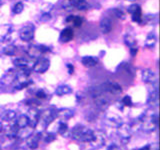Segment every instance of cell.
I'll use <instances>...</instances> for the list:
<instances>
[{"label":"cell","mask_w":160,"mask_h":150,"mask_svg":"<svg viewBox=\"0 0 160 150\" xmlns=\"http://www.w3.org/2000/svg\"><path fill=\"white\" fill-rule=\"evenodd\" d=\"M71 92H72V88L66 84L59 85V86L55 89V94L58 95V96H64V95L70 94Z\"/></svg>","instance_id":"5bb4252c"},{"label":"cell","mask_w":160,"mask_h":150,"mask_svg":"<svg viewBox=\"0 0 160 150\" xmlns=\"http://www.w3.org/2000/svg\"><path fill=\"white\" fill-rule=\"evenodd\" d=\"M0 150H1V146H0Z\"/></svg>","instance_id":"60d3db41"},{"label":"cell","mask_w":160,"mask_h":150,"mask_svg":"<svg viewBox=\"0 0 160 150\" xmlns=\"http://www.w3.org/2000/svg\"><path fill=\"white\" fill-rule=\"evenodd\" d=\"M156 42H157V37L155 36V34L150 33L146 37V40H145V47L153 48L155 46V44H156Z\"/></svg>","instance_id":"ffe728a7"},{"label":"cell","mask_w":160,"mask_h":150,"mask_svg":"<svg viewBox=\"0 0 160 150\" xmlns=\"http://www.w3.org/2000/svg\"><path fill=\"white\" fill-rule=\"evenodd\" d=\"M132 15V20L134 22H138V23H141V20H142V13H141V8L138 9L137 11H135L134 13L131 14Z\"/></svg>","instance_id":"d4e9b609"},{"label":"cell","mask_w":160,"mask_h":150,"mask_svg":"<svg viewBox=\"0 0 160 150\" xmlns=\"http://www.w3.org/2000/svg\"><path fill=\"white\" fill-rule=\"evenodd\" d=\"M15 118H16V113H15V111H13V110H7V111H5L2 115V119L6 122L12 121Z\"/></svg>","instance_id":"7402d4cb"},{"label":"cell","mask_w":160,"mask_h":150,"mask_svg":"<svg viewBox=\"0 0 160 150\" xmlns=\"http://www.w3.org/2000/svg\"><path fill=\"white\" fill-rule=\"evenodd\" d=\"M55 139H56V135L53 133H48L46 136L44 137V141L46 143H50V142H53Z\"/></svg>","instance_id":"d6a6232c"},{"label":"cell","mask_w":160,"mask_h":150,"mask_svg":"<svg viewBox=\"0 0 160 150\" xmlns=\"http://www.w3.org/2000/svg\"><path fill=\"white\" fill-rule=\"evenodd\" d=\"M121 103L124 105V106H127V107H131L133 105L132 99H131V97L129 96V95H125V96L121 100Z\"/></svg>","instance_id":"f1b7e54d"},{"label":"cell","mask_w":160,"mask_h":150,"mask_svg":"<svg viewBox=\"0 0 160 150\" xmlns=\"http://www.w3.org/2000/svg\"><path fill=\"white\" fill-rule=\"evenodd\" d=\"M75 27H80L83 23V18H81L80 16H73V19L71 21Z\"/></svg>","instance_id":"4dcf8cb0"},{"label":"cell","mask_w":160,"mask_h":150,"mask_svg":"<svg viewBox=\"0 0 160 150\" xmlns=\"http://www.w3.org/2000/svg\"><path fill=\"white\" fill-rule=\"evenodd\" d=\"M119 135H120V137H121V139L123 140V141H125V142L128 141V140L130 139V137H131L129 127L127 126L126 124L122 125L121 128L119 129Z\"/></svg>","instance_id":"ac0fdd59"},{"label":"cell","mask_w":160,"mask_h":150,"mask_svg":"<svg viewBox=\"0 0 160 150\" xmlns=\"http://www.w3.org/2000/svg\"><path fill=\"white\" fill-rule=\"evenodd\" d=\"M74 115V111L71 109H62V110H59V111L57 112V116H60L61 118H64V119H69L71 118L72 116Z\"/></svg>","instance_id":"44dd1931"},{"label":"cell","mask_w":160,"mask_h":150,"mask_svg":"<svg viewBox=\"0 0 160 150\" xmlns=\"http://www.w3.org/2000/svg\"><path fill=\"white\" fill-rule=\"evenodd\" d=\"M4 130V127H3V124H2V122H0V133H1L2 131Z\"/></svg>","instance_id":"f35d334b"},{"label":"cell","mask_w":160,"mask_h":150,"mask_svg":"<svg viewBox=\"0 0 160 150\" xmlns=\"http://www.w3.org/2000/svg\"><path fill=\"white\" fill-rule=\"evenodd\" d=\"M47 51H49V48L46 46H43V45H40V46H37V45H29L26 49V53L31 58H35V59L40 58L42 54L46 53Z\"/></svg>","instance_id":"277c9868"},{"label":"cell","mask_w":160,"mask_h":150,"mask_svg":"<svg viewBox=\"0 0 160 150\" xmlns=\"http://www.w3.org/2000/svg\"><path fill=\"white\" fill-rule=\"evenodd\" d=\"M94 133L95 132L90 128L85 127L83 125L77 124L72 128L70 135H71V137L73 139L77 140V141L90 143L94 137Z\"/></svg>","instance_id":"6da1fadb"},{"label":"cell","mask_w":160,"mask_h":150,"mask_svg":"<svg viewBox=\"0 0 160 150\" xmlns=\"http://www.w3.org/2000/svg\"><path fill=\"white\" fill-rule=\"evenodd\" d=\"M124 42L127 46L131 49V48H137V41L135 37L131 34H126L124 36Z\"/></svg>","instance_id":"d6986e66"},{"label":"cell","mask_w":160,"mask_h":150,"mask_svg":"<svg viewBox=\"0 0 160 150\" xmlns=\"http://www.w3.org/2000/svg\"><path fill=\"white\" fill-rule=\"evenodd\" d=\"M81 63L84 65L85 67H93L98 63V59L93 56H85L81 59Z\"/></svg>","instance_id":"e0dca14e"},{"label":"cell","mask_w":160,"mask_h":150,"mask_svg":"<svg viewBox=\"0 0 160 150\" xmlns=\"http://www.w3.org/2000/svg\"><path fill=\"white\" fill-rule=\"evenodd\" d=\"M51 18H52L51 14H50L49 12H45L41 15V16H40L39 20L40 21H43V22H47V21H49V20H51Z\"/></svg>","instance_id":"1f68e13d"},{"label":"cell","mask_w":160,"mask_h":150,"mask_svg":"<svg viewBox=\"0 0 160 150\" xmlns=\"http://www.w3.org/2000/svg\"><path fill=\"white\" fill-rule=\"evenodd\" d=\"M50 67V60L47 58H39L32 66L33 71L36 73L46 72Z\"/></svg>","instance_id":"8992f818"},{"label":"cell","mask_w":160,"mask_h":150,"mask_svg":"<svg viewBox=\"0 0 160 150\" xmlns=\"http://www.w3.org/2000/svg\"><path fill=\"white\" fill-rule=\"evenodd\" d=\"M16 47L13 46V45H8L4 49H3V53L5 55H8V56H13V55L16 53Z\"/></svg>","instance_id":"cb8c5ba5"},{"label":"cell","mask_w":160,"mask_h":150,"mask_svg":"<svg viewBox=\"0 0 160 150\" xmlns=\"http://www.w3.org/2000/svg\"><path fill=\"white\" fill-rule=\"evenodd\" d=\"M35 35V27L32 24H27L22 27L19 31V37L25 42H29L34 38Z\"/></svg>","instance_id":"3957f363"},{"label":"cell","mask_w":160,"mask_h":150,"mask_svg":"<svg viewBox=\"0 0 160 150\" xmlns=\"http://www.w3.org/2000/svg\"><path fill=\"white\" fill-rule=\"evenodd\" d=\"M61 7H62V9L72 8V6H71V0H63L62 3H61Z\"/></svg>","instance_id":"e575fe53"},{"label":"cell","mask_w":160,"mask_h":150,"mask_svg":"<svg viewBox=\"0 0 160 150\" xmlns=\"http://www.w3.org/2000/svg\"><path fill=\"white\" fill-rule=\"evenodd\" d=\"M150 145H146L145 147H142V148H139V149H137V150H150Z\"/></svg>","instance_id":"74e56055"},{"label":"cell","mask_w":160,"mask_h":150,"mask_svg":"<svg viewBox=\"0 0 160 150\" xmlns=\"http://www.w3.org/2000/svg\"><path fill=\"white\" fill-rule=\"evenodd\" d=\"M101 90L105 93H108V94H119L122 92V88L121 86L118 84V83H115V82H106L105 84L102 85V88Z\"/></svg>","instance_id":"52a82bcc"},{"label":"cell","mask_w":160,"mask_h":150,"mask_svg":"<svg viewBox=\"0 0 160 150\" xmlns=\"http://www.w3.org/2000/svg\"><path fill=\"white\" fill-rule=\"evenodd\" d=\"M157 100H158V89L157 87H155V89H152V91L149 94L148 103L154 104L155 102H157Z\"/></svg>","instance_id":"603a6c76"},{"label":"cell","mask_w":160,"mask_h":150,"mask_svg":"<svg viewBox=\"0 0 160 150\" xmlns=\"http://www.w3.org/2000/svg\"><path fill=\"white\" fill-rule=\"evenodd\" d=\"M141 76H142V80L145 83H151V84H153L155 81H156V74H155V72L152 71L151 69H144V70H142Z\"/></svg>","instance_id":"ba28073f"},{"label":"cell","mask_w":160,"mask_h":150,"mask_svg":"<svg viewBox=\"0 0 160 150\" xmlns=\"http://www.w3.org/2000/svg\"><path fill=\"white\" fill-rule=\"evenodd\" d=\"M71 6L78 10H86L89 7V4L86 0H71Z\"/></svg>","instance_id":"2e32d148"},{"label":"cell","mask_w":160,"mask_h":150,"mask_svg":"<svg viewBox=\"0 0 160 150\" xmlns=\"http://www.w3.org/2000/svg\"><path fill=\"white\" fill-rule=\"evenodd\" d=\"M90 94L94 100V102L96 103V105L100 108H106L108 105H109V100L108 98L105 96L104 92L102 91L101 89L99 88H93L90 90Z\"/></svg>","instance_id":"7a4b0ae2"},{"label":"cell","mask_w":160,"mask_h":150,"mask_svg":"<svg viewBox=\"0 0 160 150\" xmlns=\"http://www.w3.org/2000/svg\"><path fill=\"white\" fill-rule=\"evenodd\" d=\"M40 139H41V133H37V134L33 135V136L31 135V137H30V139L28 140V142H27L29 148H31V149L38 148Z\"/></svg>","instance_id":"9a60e30c"},{"label":"cell","mask_w":160,"mask_h":150,"mask_svg":"<svg viewBox=\"0 0 160 150\" xmlns=\"http://www.w3.org/2000/svg\"><path fill=\"white\" fill-rule=\"evenodd\" d=\"M129 1H134V0H129Z\"/></svg>","instance_id":"ab89813d"},{"label":"cell","mask_w":160,"mask_h":150,"mask_svg":"<svg viewBox=\"0 0 160 150\" xmlns=\"http://www.w3.org/2000/svg\"><path fill=\"white\" fill-rule=\"evenodd\" d=\"M13 63L16 67L20 68V69H23V68H30L31 69L32 67V62L30 60L24 58V57H20V58H16L13 60Z\"/></svg>","instance_id":"8fae6325"},{"label":"cell","mask_w":160,"mask_h":150,"mask_svg":"<svg viewBox=\"0 0 160 150\" xmlns=\"http://www.w3.org/2000/svg\"><path fill=\"white\" fill-rule=\"evenodd\" d=\"M130 53H131L132 56H135L136 53H137V48H131V49H130Z\"/></svg>","instance_id":"8d00e7d4"},{"label":"cell","mask_w":160,"mask_h":150,"mask_svg":"<svg viewBox=\"0 0 160 150\" xmlns=\"http://www.w3.org/2000/svg\"><path fill=\"white\" fill-rule=\"evenodd\" d=\"M47 93L44 91V90L40 89V90H37L36 93H35V97H36L38 100H43V99H46L47 98Z\"/></svg>","instance_id":"f546056e"},{"label":"cell","mask_w":160,"mask_h":150,"mask_svg":"<svg viewBox=\"0 0 160 150\" xmlns=\"http://www.w3.org/2000/svg\"><path fill=\"white\" fill-rule=\"evenodd\" d=\"M23 9H24V5L22 2H17L16 4L13 6V9H12V11L14 14H20L22 11H23Z\"/></svg>","instance_id":"4316f807"},{"label":"cell","mask_w":160,"mask_h":150,"mask_svg":"<svg viewBox=\"0 0 160 150\" xmlns=\"http://www.w3.org/2000/svg\"><path fill=\"white\" fill-rule=\"evenodd\" d=\"M74 37V33H73V30L72 28L70 27H67L63 29L61 33H60V40H61V42H64V43H67L69 41H71Z\"/></svg>","instance_id":"7c38bea8"},{"label":"cell","mask_w":160,"mask_h":150,"mask_svg":"<svg viewBox=\"0 0 160 150\" xmlns=\"http://www.w3.org/2000/svg\"><path fill=\"white\" fill-rule=\"evenodd\" d=\"M104 143H105V138L103 136V134L95 132L94 133V137L92 139V141L90 142V144H91L92 146L95 147V148H99V147L103 146Z\"/></svg>","instance_id":"4fadbf2b"},{"label":"cell","mask_w":160,"mask_h":150,"mask_svg":"<svg viewBox=\"0 0 160 150\" xmlns=\"http://www.w3.org/2000/svg\"><path fill=\"white\" fill-rule=\"evenodd\" d=\"M27 126H29V118L27 115H20L19 117H17L16 122L14 124V127L17 130V132H18V130L25 128Z\"/></svg>","instance_id":"30bf717a"},{"label":"cell","mask_w":160,"mask_h":150,"mask_svg":"<svg viewBox=\"0 0 160 150\" xmlns=\"http://www.w3.org/2000/svg\"><path fill=\"white\" fill-rule=\"evenodd\" d=\"M67 67H68V72H69V74H72L73 73V70H74L73 66H72L71 64H67Z\"/></svg>","instance_id":"d590c367"},{"label":"cell","mask_w":160,"mask_h":150,"mask_svg":"<svg viewBox=\"0 0 160 150\" xmlns=\"http://www.w3.org/2000/svg\"><path fill=\"white\" fill-rule=\"evenodd\" d=\"M17 76H18V73L17 71H15L14 69L8 70V71L2 76V78L0 79V85H1V86H9V85H11L13 82L16 81Z\"/></svg>","instance_id":"5b68a950"},{"label":"cell","mask_w":160,"mask_h":150,"mask_svg":"<svg viewBox=\"0 0 160 150\" xmlns=\"http://www.w3.org/2000/svg\"><path fill=\"white\" fill-rule=\"evenodd\" d=\"M138 9H140V6H139V5H137V4H132V5H130V6L127 8V11H128V13L132 14V13H134L135 11H137Z\"/></svg>","instance_id":"836d02e7"},{"label":"cell","mask_w":160,"mask_h":150,"mask_svg":"<svg viewBox=\"0 0 160 150\" xmlns=\"http://www.w3.org/2000/svg\"><path fill=\"white\" fill-rule=\"evenodd\" d=\"M67 130H68V125H67V123H65V122H63V121H61V122L59 123V125H58V129H57V132H58L59 134L63 135L64 133H66V132H67Z\"/></svg>","instance_id":"484cf974"},{"label":"cell","mask_w":160,"mask_h":150,"mask_svg":"<svg viewBox=\"0 0 160 150\" xmlns=\"http://www.w3.org/2000/svg\"><path fill=\"white\" fill-rule=\"evenodd\" d=\"M111 12L114 14V16H116L119 19H124L125 18V14H124L122 9H120V8H114V9L111 10Z\"/></svg>","instance_id":"83f0119b"},{"label":"cell","mask_w":160,"mask_h":150,"mask_svg":"<svg viewBox=\"0 0 160 150\" xmlns=\"http://www.w3.org/2000/svg\"><path fill=\"white\" fill-rule=\"evenodd\" d=\"M99 27L103 34H108L109 32H111V30H112V21L109 18L104 17L101 19V21H100Z\"/></svg>","instance_id":"9c48e42d"}]
</instances>
